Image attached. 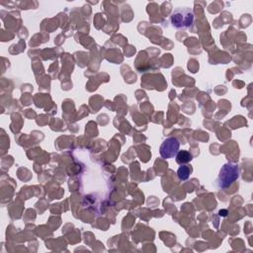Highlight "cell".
Segmentation results:
<instances>
[{
	"label": "cell",
	"instance_id": "obj_3",
	"mask_svg": "<svg viewBox=\"0 0 253 253\" xmlns=\"http://www.w3.org/2000/svg\"><path fill=\"white\" fill-rule=\"evenodd\" d=\"M180 142L176 137H168L166 138L162 144L160 145L159 152L162 158H172L176 156L177 152L179 151Z\"/></svg>",
	"mask_w": 253,
	"mask_h": 253
},
{
	"label": "cell",
	"instance_id": "obj_5",
	"mask_svg": "<svg viewBox=\"0 0 253 253\" xmlns=\"http://www.w3.org/2000/svg\"><path fill=\"white\" fill-rule=\"evenodd\" d=\"M192 172V168L189 166V165H181L177 171V175H178V178L179 180L181 181H185L189 178L190 174Z\"/></svg>",
	"mask_w": 253,
	"mask_h": 253
},
{
	"label": "cell",
	"instance_id": "obj_1",
	"mask_svg": "<svg viewBox=\"0 0 253 253\" xmlns=\"http://www.w3.org/2000/svg\"><path fill=\"white\" fill-rule=\"evenodd\" d=\"M194 12L189 7H178L171 14L170 22L175 29H185L192 26L194 22Z\"/></svg>",
	"mask_w": 253,
	"mask_h": 253
},
{
	"label": "cell",
	"instance_id": "obj_4",
	"mask_svg": "<svg viewBox=\"0 0 253 253\" xmlns=\"http://www.w3.org/2000/svg\"><path fill=\"white\" fill-rule=\"evenodd\" d=\"M192 160V155L189 151L187 150H180L177 152L176 154V161L177 163H179L180 165L186 164L188 162H190Z\"/></svg>",
	"mask_w": 253,
	"mask_h": 253
},
{
	"label": "cell",
	"instance_id": "obj_2",
	"mask_svg": "<svg viewBox=\"0 0 253 253\" xmlns=\"http://www.w3.org/2000/svg\"><path fill=\"white\" fill-rule=\"evenodd\" d=\"M239 176V168L237 164L226 163L224 164L218 174L216 184L219 188L225 189L229 187Z\"/></svg>",
	"mask_w": 253,
	"mask_h": 253
}]
</instances>
